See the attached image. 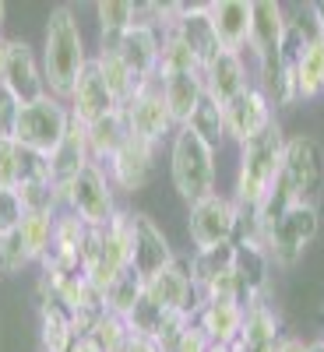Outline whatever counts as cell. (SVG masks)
<instances>
[{
  "label": "cell",
  "instance_id": "1",
  "mask_svg": "<svg viewBox=\"0 0 324 352\" xmlns=\"http://www.w3.org/2000/svg\"><path fill=\"white\" fill-rule=\"evenodd\" d=\"M88 67V53H85V36L74 8L61 4L53 8L46 18V36H43V78H46V92L56 99H71L78 78Z\"/></svg>",
  "mask_w": 324,
  "mask_h": 352
},
{
  "label": "cell",
  "instance_id": "2",
  "mask_svg": "<svg viewBox=\"0 0 324 352\" xmlns=\"http://www.w3.org/2000/svg\"><path fill=\"white\" fill-rule=\"evenodd\" d=\"M282 152H285V134L279 127V120L257 134L254 141L240 144V166H237V194H233V201H237V208L244 212H257L264 197H268L272 184L279 180L282 173Z\"/></svg>",
  "mask_w": 324,
  "mask_h": 352
},
{
  "label": "cell",
  "instance_id": "3",
  "mask_svg": "<svg viewBox=\"0 0 324 352\" xmlns=\"http://www.w3.org/2000/svg\"><path fill=\"white\" fill-rule=\"evenodd\" d=\"M127 268H131V212L120 208L109 226L88 232L85 250H81V272L106 296L109 282L116 275H124Z\"/></svg>",
  "mask_w": 324,
  "mask_h": 352
},
{
  "label": "cell",
  "instance_id": "4",
  "mask_svg": "<svg viewBox=\"0 0 324 352\" xmlns=\"http://www.w3.org/2000/svg\"><path fill=\"white\" fill-rule=\"evenodd\" d=\"M169 176L176 194L187 204L215 194V148L201 141L191 127H176L169 148Z\"/></svg>",
  "mask_w": 324,
  "mask_h": 352
},
{
  "label": "cell",
  "instance_id": "5",
  "mask_svg": "<svg viewBox=\"0 0 324 352\" xmlns=\"http://www.w3.org/2000/svg\"><path fill=\"white\" fill-rule=\"evenodd\" d=\"M317 204L314 201H296L289 204V208L272 219L268 226H264V254H268L272 268H296L307 243L317 236Z\"/></svg>",
  "mask_w": 324,
  "mask_h": 352
},
{
  "label": "cell",
  "instance_id": "6",
  "mask_svg": "<svg viewBox=\"0 0 324 352\" xmlns=\"http://www.w3.org/2000/svg\"><path fill=\"white\" fill-rule=\"evenodd\" d=\"M71 131V109L64 99L56 96H43L36 102H25L18 113V124H14V141L28 152H39V155H53L56 144L64 141V134Z\"/></svg>",
  "mask_w": 324,
  "mask_h": 352
},
{
  "label": "cell",
  "instance_id": "7",
  "mask_svg": "<svg viewBox=\"0 0 324 352\" xmlns=\"http://www.w3.org/2000/svg\"><path fill=\"white\" fill-rule=\"evenodd\" d=\"M64 208L78 215L88 229H102L113 222V215L120 212L116 208V187L109 184V176L99 162L85 166L71 180V187L64 190Z\"/></svg>",
  "mask_w": 324,
  "mask_h": 352
},
{
  "label": "cell",
  "instance_id": "8",
  "mask_svg": "<svg viewBox=\"0 0 324 352\" xmlns=\"http://www.w3.org/2000/svg\"><path fill=\"white\" fill-rule=\"evenodd\" d=\"M237 226H240L237 201L222 197V194H208V197L194 201L187 212V236L194 250H212L219 243H233L237 240Z\"/></svg>",
  "mask_w": 324,
  "mask_h": 352
},
{
  "label": "cell",
  "instance_id": "9",
  "mask_svg": "<svg viewBox=\"0 0 324 352\" xmlns=\"http://www.w3.org/2000/svg\"><path fill=\"white\" fill-rule=\"evenodd\" d=\"M120 109H124V120H127V134L149 141V144H159L162 138H173V131H176V120H173V113L166 106L159 78L138 85L134 96Z\"/></svg>",
  "mask_w": 324,
  "mask_h": 352
},
{
  "label": "cell",
  "instance_id": "10",
  "mask_svg": "<svg viewBox=\"0 0 324 352\" xmlns=\"http://www.w3.org/2000/svg\"><path fill=\"white\" fill-rule=\"evenodd\" d=\"M282 176L289 180L296 201H314L324 187V155L310 134H292L285 138L282 152Z\"/></svg>",
  "mask_w": 324,
  "mask_h": 352
},
{
  "label": "cell",
  "instance_id": "11",
  "mask_svg": "<svg viewBox=\"0 0 324 352\" xmlns=\"http://www.w3.org/2000/svg\"><path fill=\"white\" fill-rule=\"evenodd\" d=\"M173 261H176L173 243L155 226V219L149 212H131V268L141 278H152Z\"/></svg>",
  "mask_w": 324,
  "mask_h": 352
},
{
  "label": "cell",
  "instance_id": "12",
  "mask_svg": "<svg viewBox=\"0 0 324 352\" xmlns=\"http://www.w3.org/2000/svg\"><path fill=\"white\" fill-rule=\"evenodd\" d=\"M152 173H155V144L149 141H141V138H131L116 148V155L106 162V176H109V184L116 190H124V194H138L149 187L152 180Z\"/></svg>",
  "mask_w": 324,
  "mask_h": 352
},
{
  "label": "cell",
  "instance_id": "13",
  "mask_svg": "<svg viewBox=\"0 0 324 352\" xmlns=\"http://www.w3.org/2000/svg\"><path fill=\"white\" fill-rule=\"evenodd\" d=\"M222 120H226V138L229 141L247 144V141H254L257 134H264L275 124V113H272L268 96L250 85L244 96H237L229 106H222Z\"/></svg>",
  "mask_w": 324,
  "mask_h": 352
},
{
  "label": "cell",
  "instance_id": "14",
  "mask_svg": "<svg viewBox=\"0 0 324 352\" xmlns=\"http://www.w3.org/2000/svg\"><path fill=\"white\" fill-rule=\"evenodd\" d=\"M144 296L159 303L162 310H176V314H197V303H201L197 289L191 282V268L180 257L166 264L162 272H155L152 278H144Z\"/></svg>",
  "mask_w": 324,
  "mask_h": 352
},
{
  "label": "cell",
  "instance_id": "15",
  "mask_svg": "<svg viewBox=\"0 0 324 352\" xmlns=\"http://www.w3.org/2000/svg\"><path fill=\"white\" fill-rule=\"evenodd\" d=\"M116 53L124 56V64L134 78V85L155 81L159 74V53H162V36L149 25H131L127 32L116 39Z\"/></svg>",
  "mask_w": 324,
  "mask_h": 352
},
{
  "label": "cell",
  "instance_id": "16",
  "mask_svg": "<svg viewBox=\"0 0 324 352\" xmlns=\"http://www.w3.org/2000/svg\"><path fill=\"white\" fill-rule=\"evenodd\" d=\"M285 11L275 0H257L250 4V39H247V50L254 53V60H272V56L282 53V39H285Z\"/></svg>",
  "mask_w": 324,
  "mask_h": 352
},
{
  "label": "cell",
  "instance_id": "17",
  "mask_svg": "<svg viewBox=\"0 0 324 352\" xmlns=\"http://www.w3.org/2000/svg\"><path fill=\"white\" fill-rule=\"evenodd\" d=\"M4 85L14 92V99L25 106V102H36L46 92V78H43V67L36 64V53L25 39H11V50H8V71H4Z\"/></svg>",
  "mask_w": 324,
  "mask_h": 352
},
{
  "label": "cell",
  "instance_id": "18",
  "mask_svg": "<svg viewBox=\"0 0 324 352\" xmlns=\"http://www.w3.org/2000/svg\"><path fill=\"white\" fill-rule=\"evenodd\" d=\"M67 109H71V120H78L81 127L96 124L99 116H106V113H113V109H120V106H116V99L109 96V88H106V81L99 78V71H96L92 60H88L85 74L78 78L74 92H71V99H67Z\"/></svg>",
  "mask_w": 324,
  "mask_h": 352
},
{
  "label": "cell",
  "instance_id": "19",
  "mask_svg": "<svg viewBox=\"0 0 324 352\" xmlns=\"http://www.w3.org/2000/svg\"><path fill=\"white\" fill-rule=\"evenodd\" d=\"M201 78H204V96H208L215 106H229L233 99L244 96L247 88H250L244 56L240 53H226V50L201 71Z\"/></svg>",
  "mask_w": 324,
  "mask_h": 352
},
{
  "label": "cell",
  "instance_id": "20",
  "mask_svg": "<svg viewBox=\"0 0 324 352\" xmlns=\"http://www.w3.org/2000/svg\"><path fill=\"white\" fill-rule=\"evenodd\" d=\"M244 352H279L282 342V317L268 300H250L244 307V331H240Z\"/></svg>",
  "mask_w": 324,
  "mask_h": 352
},
{
  "label": "cell",
  "instance_id": "21",
  "mask_svg": "<svg viewBox=\"0 0 324 352\" xmlns=\"http://www.w3.org/2000/svg\"><path fill=\"white\" fill-rule=\"evenodd\" d=\"M176 32H180V39L197 56L201 71L222 53V46L215 39V28H212V18H208V4H180V14H176Z\"/></svg>",
  "mask_w": 324,
  "mask_h": 352
},
{
  "label": "cell",
  "instance_id": "22",
  "mask_svg": "<svg viewBox=\"0 0 324 352\" xmlns=\"http://www.w3.org/2000/svg\"><path fill=\"white\" fill-rule=\"evenodd\" d=\"M92 166V152H88V138H85V127L78 120H71V131L64 134V141L56 144V152L50 155V184L56 190H67L71 180L85 169Z\"/></svg>",
  "mask_w": 324,
  "mask_h": 352
},
{
  "label": "cell",
  "instance_id": "23",
  "mask_svg": "<svg viewBox=\"0 0 324 352\" xmlns=\"http://www.w3.org/2000/svg\"><path fill=\"white\" fill-rule=\"evenodd\" d=\"M194 324L208 335L212 345H233L244 331V303L233 300H201Z\"/></svg>",
  "mask_w": 324,
  "mask_h": 352
},
{
  "label": "cell",
  "instance_id": "24",
  "mask_svg": "<svg viewBox=\"0 0 324 352\" xmlns=\"http://www.w3.org/2000/svg\"><path fill=\"white\" fill-rule=\"evenodd\" d=\"M215 39L226 53H240L250 39V4L247 0H215L208 4Z\"/></svg>",
  "mask_w": 324,
  "mask_h": 352
},
{
  "label": "cell",
  "instance_id": "25",
  "mask_svg": "<svg viewBox=\"0 0 324 352\" xmlns=\"http://www.w3.org/2000/svg\"><path fill=\"white\" fill-rule=\"evenodd\" d=\"M237 243V261H233V272L247 289V303L250 300H268L272 289V261L264 254L261 243H247V240H233Z\"/></svg>",
  "mask_w": 324,
  "mask_h": 352
},
{
  "label": "cell",
  "instance_id": "26",
  "mask_svg": "<svg viewBox=\"0 0 324 352\" xmlns=\"http://www.w3.org/2000/svg\"><path fill=\"white\" fill-rule=\"evenodd\" d=\"M159 85H162V96H166V106L173 113L176 127H187V120L194 116L197 102L204 99V78H201V71L169 74V78H159Z\"/></svg>",
  "mask_w": 324,
  "mask_h": 352
},
{
  "label": "cell",
  "instance_id": "27",
  "mask_svg": "<svg viewBox=\"0 0 324 352\" xmlns=\"http://www.w3.org/2000/svg\"><path fill=\"white\" fill-rule=\"evenodd\" d=\"M78 338L71 314L56 303L53 296H39V342L46 352H67Z\"/></svg>",
  "mask_w": 324,
  "mask_h": 352
},
{
  "label": "cell",
  "instance_id": "28",
  "mask_svg": "<svg viewBox=\"0 0 324 352\" xmlns=\"http://www.w3.org/2000/svg\"><path fill=\"white\" fill-rule=\"evenodd\" d=\"M88 138V152H92V162H109L116 155V148L127 141V120H124V109H113L106 116H99L96 124L85 127Z\"/></svg>",
  "mask_w": 324,
  "mask_h": 352
},
{
  "label": "cell",
  "instance_id": "29",
  "mask_svg": "<svg viewBox=\"0 0 324 352\" xmlns=\"http://www.w3.org/2000/svg\"><path fill=\"white\" fill-rule=\"evenodd\" d=\"M96 71H99V78L106 81V88H109V96L116 99V106H124L131 96H134V78H131V71H127V64H124V56L116 53V43H99V53H96Z\"/></svg>",
  "mask_w": 324,
  "mask_h": 352
},
{
  "label": "cell",
  "instance_id": "30",
  "mask_svg": "<svg viewBox=\"0 0 324 352\" xmlns=\"http://www.w3.org/2000/svg\"><path fill=\"white\" fill-rule=\"evenodd\" d=\"M53 222H56V215L25 212L21 226L14 229V236H18V243H21V250H25L28 264H32V261H39V264H43V261H46L50 243H53Z\"/></svg>",
  "mask_w": 324,
  "mask_h": 352
},
{
  "label": "cell",
  "instance_id": "31",
  "mask_svg": "<svg viewBox=\"0 0 324 352\" xmlns=\"http://www.w3.org/2000/svg\"><path fill=\"white\" fill-rule=\"evenodd\" d=\"M233 261H237V243H219L212 250H194V257L187 261L194 289H201L208 278H215L222 272H233Z\"/></svg>",
  "mask_w": 324,
  "mask_h": 352
},
{
  "label": "cell",
  "instance_id": "32",
  "mask_svg": "<svg viewBox=\"0 0 324 352\" xmlns=\"http://www.w3.org/2000/svg\"><path fill=\"white\" fill-rule=\"evenodd\" d=\"M96 18H99V43H116L138 21V4H131V0H102V4H96Z\"/></svg>",
  "mask_w": 324,
  "mask_h": 352
},
{
  "label": "cell",
  "instance_id": "33",
  "mask_svg": "<svg viewBox=\"0 0 324 352\" xmlns=\"http://www.w3.org/2000/svg\"><path fill=\"white\" fill-rule=\"evenodd\" d=\"M141 296H144V278L134 268H127L124 275H116L109 282V289H106V310L116 314V317H127Z\"/></svg>",
  "mask_w": 324,
  "mask_h": 352
},
{
  "label": "cell",
  "instance_id": "34",
  "mask_svg": "<svg viewBox=\"0 0 324 352\" xmlns=\"http://www.w3.org/2000/svg\"><path fill=\"white\" fill-rule=\"evenodd\" d=\"M187 127L201 138V141H208L212 148L219 152V144L226 141V120H222V106H215L208 96H204L194 109V116L187 120Z\"/></svg>",
  "mask_w": 324,
  "mask_h": 352
},
{
  "label": "cell",
  "instance_id": "35",
  "mask_svg": "<svg viewBox=\"0 0 324 352\" xmlns=\"http://www.w3.org/2000/svg\"><path fill=\"white\" fill-rule=\"evenodd\" d=\"M18 197L25 204V212H39V215H61V204H64V194L50 180H32L18 187Z\"/></svg>",
  "mask_w": 324,
  "mask_h": 352
},
{
  "label": "cell",
  "instance_id": "36",
  "mask_svg": "<svg viewBox=\"0 0 324 352\" xmlns=\"http://www.w3.org/2000/svg\"><path fill=\"white\" fill-rule=\"evenodd\" d=\"M88 335L99 342L102 352H127V345H131V328H127V320L116 317V314H109V310L96 320Z\"/></svg>",
  "mask_w": 324,
  "mask_h": 352
},
{
  "label": "cell",
  "instance_id": "37",
  "mask_svg": "<svg viewBox=\"0 0 324 352\" xmlns=\"http://www.w3.org/2000/svg\"><path fill=\"white\" fill-rule=\"evenodd\" d=\"M162 317H166V310H162L159 303H152L149 296H141V300L134 303V310H131L124 320H127L131 335H141V338H155V335H159V328H162Z\"/></svg>",
  "mask_w": 324,
  "mask_h": 352
},
{
  "label": "cell",
  "instance_id": "38",
  "mask_svg": "<svg viewBox=\"0 0 324 352\" xmlns=\"http://www.w3.org/2000/svg\"><path fill=\"white\" fill-rule=\"evenodd\" d=\"M0 187L8 190L21 187V144L14 138L0 141Z\"/></svg>",
  "mask_w": 324,
  "mask_h": 352
},
{
  "label": "cell",
  "instance_id": "39",
  "mask_svg": "<svg viewBox=\"0 0 324 352\" xmlns=\"http://www.w3.org/2000/svg\"><path fill=\"white\" fill-rule=\"evenodd\" d=\"M21 219H25V204H21L18 190L0 187V240H8L11 232L21 226Z\"/></svg>",
  "mask_w": 324,
  "mask_h": 352
},
{
  "label": "cell",
  "instance_id": "40",
  "mask_svg": "<svg viewBox=\"0 0 324 352\" xmlns=\"http://www.w3.org/2000/svg\"><path fill=\"white\" fill-rule=\"evenodd\" d=\"M18 113H21V102L14 99V92L8 85H0V141L14 138V124H18Z\"/></svg>",
  "mask_w": 324,
  "mask_h": 352
},
{
  "label": "cell",
  "instance_id": "41",
  "mask_svg": "<svg viewBox=\"0 0 324 352\" xmlns=\"http://www.w3.org/2000/svg\"><path fill=\"white\" fill-rule=\"evenodd\" d=\"M208 349H212L208 335H204L197 324H191V328L180 335V342H176V349H173V352H208Z\"/></svg>",
  "mask_w": 324,
  "mask_h": 352
},
{
  "label": "cell",
  "instance_id": "42",
  "mask_svg": "<svg viewBox=\"0 0 324 352\" xmlns=\"http://www.w3.org/2000/svg\"><path fill=\"white\" fill-rule=\"evenodd\" d=\"M279 352H310V342H303V338H296V335H282Z\"/></svg>",
  "mask_w": 324,
  "mask_h": 352
},
{
  "label": "cell",
  "instance_id": "43",
  "mask_svg": "<svg viewBox=\"0 0 324 352\" xmlns=\"http://www.w3.org/2000/svg\"><path fill=\"white\" fill-rule=\"evenodd\" d=\"M67 352H102V349H99V342H96L92 335H78V338L71 342Z\"/></svg>",
  "mask_w": 324,
  "mask_h": 352
},
{
  "label": "cell",
  "instance_id": "44",
  "mask_svg": "<svg viewBox=\"0 0 324 352\" xmlns=\"http://www.w3.org/2000/svg\"><path fill=\"white\" fill-rule=\"evenodd\" d=\"M127 352H162L152 338H141V335H131V345H127Z\"/></svg>",
  "mask_w": 324,
  "mask_h": 352
},
{
  "label": "cell",
  "instance_id": "45",
  "mask_svg": "<svg viewBox=\"0 0 324 352\" xmlns=\"http://www.w3.org/2000/svg\"><path fill=\"white\" fill-rule=\"evenodd\" d=\"M8 50H11V39L0 36V85H4V71H8Z\"/></svg>",
  "mask_w": 324,
  "mask_h": 352
},
{
  "label": "cell",
  "instance_id": "46",
  "mask_svg": "<svg viewBox=\"0 0 324 352\" xmlns=\"http://www.w3.org/2000/svg\"><path fill=\"white\" fill-rule=\"evenodd\" d=\"M208 352H233V345H212Z\"/></svg>",
  "mask_w": 324,
  "mask_h": 352
},
{
  "label": "cell",
  "instance_id": "47",
  "mask_svg": "<svg viewBox=\"0 0 324 352\" xmlns=\"http://www.w3.org/2000/svg\"><path fill=\"white\" fill-rule=\"evenodd\" d=\"M310 352H324V338L321 342H310Z\"/></svg>",
  "mask_w": 324,
  "mask_h": 352
},
{
  "label": "cell",
  "instance_id": "48",
  "mask_svg": "<svg viewBox=\"0 0 324 352\" xmlns=\"http://www.w3.org/2000/svg\"><path fill=\"white\" fill-rule=\"evenodd\" d=\"M4 18H8V8H4V4H0V28H4Z\"/></svg>",
  "mask_w": 324,
  "mask_h": 352
},
{
  "label": "cell",
  "instance_id": "49",
  "mask_svg": "<svg viewBox=\"0 0 324 352\" xmlns=\"http://www.w3.org/2000/svg\"><path fill=\"white\" fill-rule=\"evenodd\" d=\"M0 275H8V268H4V250H0Z\"/></svg>",
  "mask_w": 324,
  "mask_h": 352
}]
</instances>
